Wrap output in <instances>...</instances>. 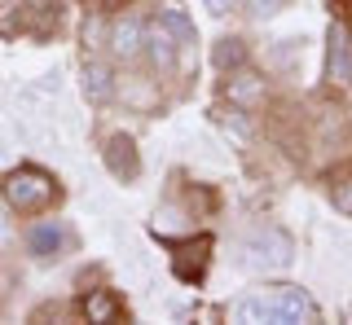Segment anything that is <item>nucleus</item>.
I'll list each match as a JSON object with an SVG mask.
<instances>
[{"label": "nucleus", "instance_id": "obj_4", "mask_svg": "<svg viewBox=\"0 0 352 325\" xmlns=\"http://www.w3.org/2000/svg\"><path fill=\"white\" fill-rule=\"evenodd\" d=\"M207 264H212V233H194L172 246V268L181 281H198L207 273Z\"/></svg>", "mask_w": 352, "mask_h": 325}, {"label": "nucleus", "instance_id": "obj_12", "mask_svg": "<svg viewBox=\"0 0 352 325\" xmlns=\"http://www.w3.org/2000/svg\"><path fill=\"white\" fill-rule=\"evenodd\" d=\"M159 23L172 31V40H176V45H181V49H190V45H194V27H190V18H185V9L168 5V9H163V14H159Z\"/></svg>", "mask_w": 352, "mask_h": 325}, {"label": "nucleus", "instance_id": "obj_6", "mask_svg": "<svg viewBox=\"0 0 352 325\" xmlns=\"http://www.w3.org/2000/svg\"><path fill=\"white\" fill-rule=\"evenodd\" d=\"M225 97H229L234 106H242V110H251V106L264 101V80H260L256 71H238L234 80L225 84Z\"/></svg>", "mask_w": 352, "mask_h": 325}, {"label": "nucleus", "instance_id": "obj_17", "mask_svg": "<svg viewBox=\"0 0 352 325\" xmlns=\"http://www.w3.org/2000/svg\"><path fill=\"white\" fill-rule=\"evenodd\" d=\"M229 5H234V0H207V9H212V14H229Z\"/></svg>", "mask_w": 352, "mask_h": 325}, {"label": "nucleus", "instance_id": "obj_2", "mask_svg": "<svg viewBox=\"0 0 352 325\" xmlns=\"http://www.w3.org/2000/svg\"><path fill=\"white\" fill-rule=\"evenodd\" d=\"M0 198L18 211H31V207H49L58 202V180L40 167H14L0 176Z\"/></svg>", "mask_w": 352, "mask_h": 325}, {"label": "nucleus", "instance_id": "obj_10", "mask_svg": "<svg viewBox=\"0 0 352 325\" xmlns=\"http://www.w3.org/2000/svg\"><path fill=\"white\" fill-rule=\"evenodd\" d=\"M106 162L119 180H132V162H137V149H132L128 136H110L106 141Z\"/></svg>", "mask_w": 352, "mask_h": 325}, {"label": "nucleus", "instance_id": "obj_13", "mask_svg": "<svg viewBox=\"0 0 352 325\" xmlns=\"http://www.w3.org/2000/svg\"><path fill=\"white\" fill-rule=\"evenodd\" d=\"M242 58H247V45H242V40H220L212 49V67H220V71L242 67Z\"/></svg>", "mask_w": 352, "mask_h": 325}, {"label": "nucleus", "instance_id": "obj_16", "mask_svg": "<svg viewBox=\"0 0 352 325\" xmlns=\"http://www.w3.org/2000/svg\"><path fill=\"white\" fill-rule=\"evenodd\" d=\"M247 5H251V14H260V18H264V14H273L282 0H247Z\"/></svg>", "mask_w": 352, "mask_h": 325}, {"label": "nucleus", "instance_id": "obj_14", "mask_svg": "<svg viewBox=\"0 0 352 325\" xmlns=\"http://www.w3.org/2000/svg\"><path fill=\"white\" fill-rule=\"evenodd\" d=\"M84 84H88V93H93V97H110V93H115V75H110L102 62H88Z\"/></svg>", "mask_w": 352, "mask_h": 325}, {"label": "nucleus", "instance_id": "obj_1", "mask_svg": "<svg viewBox=\"0 0 352 325\" xmlns=\"http://www.w3.org/2000/svg\"><path fill=\"white\" fill-rule=\"evenodd\" d=\"M317 317V303L300 286H264L238 299L234 321H269V325H304Z\"/></svg>", "mask_w": 352, "mask_h": 325}, {"label": "nucleus", "instance_id": "obj_18", "mask_svg": "<svg viewBox=\"0 0 352 325\" xmlns=\"http://www.w3.org/2000/svg\"><path fill=\"white\" fill-rule=\"evenodd\" d=\"M0 237H5V215H0Z\"/></svg>", "mask_w": 352, "mask_h": 325}, {"label": "nucleus", "instance_id": "obj_11", "mask_svg": "<svg viewBox=\"0 0 352 325\" xmlns=\"http://www.w3.org/2000/svg\"><path fill=\"white\" fill-rule=\"evenodd\" d=\"M84 317L93 325H106V321H124V308H119L115 295H106V290H93V295L84 299Z\"/></svg>", "mask_w": 352, "mask_h": 325}, {"label": "nucleus", "instance_id": "obj_7", "mask_svg": "<svg viewBox=\"0 0 352 325\" xmlns=\"http://www.w3.org/2000/svg\"><path fill=\"white\" fill-rule=\"evenodd\" d=\"M146 49H150V58H154V67L159 71H172L176 67V40H172V31L154 18V23L146 27Z\"/></svg>", "mask_w": 352, "mask_h": 325}, {"label": "nucleus", "instance_id": "obj_3", "mask_svg": "<svg viewBox=\"0 0 352 325\" xmlns=\"http://www.w3.org/2000/svg\"><path fill=\"white\" fill-rule=\"evenodd\" d=\"M291 255H295V246H291L286 233H260V237H251V242L238 246V259L251 264V268H286Z\"/></svg>", "mask_w": 352, "mask_h": 325}, {"label": "nucleus", "instance_id": "obj_9", "mask_svg": "<svg viewBox=\"0 0 352 325\" xmlns=\"http://www.w3.org/2000/svg\"><path fill=\"white\" fill-rule=\"evenodd\" d=\"M66 246V229L62 224H36V229L27 233V251L31 255H58Z\"/></svg>", "mask_w": 352, "mask_h": 325}, {"label": "nucleus", "instance_id": "obj_8", "mask_svg": "<svg viewBox=\"0 0 352 325\" xmlns=\"http://www.w3.org/2000/svg\"><path fill=\"white\" fill-rule=\"evenodd\" d=\"M141 45H146V27L141 23H119L115 27V36H110V49H115V58H124V62H132L141 53Z\"/></svg>", "mask_w": 352, "mask_h": 325}, {"label": "nucleus", "instance_id": "obj_15", "mask_svg": "<svg viewBox=\"0 0 352 325\" xmlns=\"http://www.w3.org/2000/svg\"><path fill=\"white\" fill-rule=\"evenodd\" d=\"M330 198H335V207L344 211V215H352V171L330 180Z\"/></svg>", "mask_w": 352, "mask_h": 325}, {"label": "nucleus", "instance_id": "obj_5", "mask_svg": "<svg viewBox=\"0 0 352 325\" xmlns=\"http://www.w3.org/2000/svg\"><path fill=\"white\" fill-rule=\"evenodd\" d=\"M326 80L330 84H352V36H348V27L339 23H330V62H326Z\"/></svg>", "mask_w": 352, "mask_h": 325}]
</instances>
